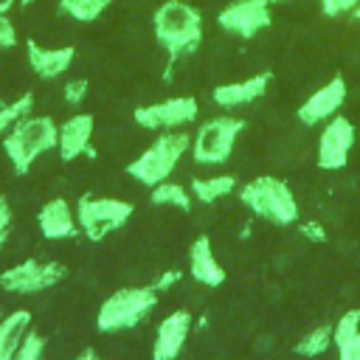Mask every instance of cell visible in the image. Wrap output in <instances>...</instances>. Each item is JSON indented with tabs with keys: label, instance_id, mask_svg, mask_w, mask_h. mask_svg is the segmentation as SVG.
<instances>
[{
	"label": "cell",
	"instance_id": "cell-1",
	"mask_svg": "<svg viewBox=\"0 0 360 360\" xmlns=\"http://www.w3.org/2000/svg\"><path fill=\"white\" fill-rule=\"evenodd\" d=\"M152 34L166 51V76L177 59L194 53L202 42V14L186 0H166L152 14Z\"/></svg>",
	"mask_w": 360,
	"mask_h": 360
},
{
	"label": "cell",
	"instance_id": "cell-2",
	"mask_svg": "<svg viewBox=\"0 0 360 360\" xmlns=\"http://www.w3.org/2000/svg\"><path fill=\"white\" fill-rule=\"evenodd\" d=\"M59 141V124L51 115H22L6 135H3V152L11 163L14 174H28L34 163L45 155L53 152Z\"/></svg>",
	"mask_w": 360,
	"mask_h": 360
},
{
	"label": "cell",
	"instance_id": "cell-3",
	"mask_svg": "<svg viewBox=\"0 0 360 360\" xmlns=\"http://www.w3.org/2000/svg\"><path fill=\"white\" fill-rule=\"evenodd\" d=\"M239 202L248 211H253L259 219H267L278 228L295 225L298 217H301L292 188L284 180L270 177V174H259V177L248 180L239 188Z\"/></svg>",
	"mask_w": 360,
	"mask_h": 360
},
{
	"label": "cell",
	"instance_id": "cell-4",
	"mask_svg": "<svg viewBox=\"0 0 360 360\" xmlns=\"http://www.w3.org/2000/svg\"><path fill=\"white\" fill-rule=\"evenodd\" d=\"M158 290L152 284H141V287H118L112 290L98 312H96V329L98 332H127L135 329L138 323H143L149 318V312L158 307Z\"/></svg>",
	"mask_w": 360,
	"mask_h": 360
},
{
	"label": "cell",
	"instance_id": "cell-5",
	"mask_svg": "<svg viewBox=\"0 0 360 360\" xmlns=\"http://www.w3.org/2000/svg\"><path fill=\"white\" fill-rule=\"evenodd\" d=\"M191 149V135L180 132V129H169L160 132L132 163H127V174L132 180H138L141 186L152 188L163 180L172 177V172L177 169L180 158Z\"/></svg>",
	"mask_w": 360,
	"mask_h": 360
},
{
	"label": "cell",
	"instance_id": "cell-6",
	"mask_svg": "<svg viewBox=\"0 0 360 360\" xmlns=\"http://www.w3.org/2000/svg\"><path fill=\"white\" fill-rule=\"evenodd\" d=\"M245 129V121L236 115H214L197 127L191 135V158L200 166H222L231 155Z\"/></svg>",
	"mask_w": 360,
	"mask_h": 360
},
{
	"label": "cell",
	"instance_id": "cell-7",
	"mask_svg": "<svg viewBox=\"0 0 360 360\" xmlns=\"http://www.w3.org/2000/svg\"><path fill=\"white\" fill-rule=\"evenodd\" d=\"M76 222L79 231L90 239V242H101L110 233L121 231L129 217H132V202L118 200V197H96V194H82L76 200Z\"/></svg>",
	"mask_w": 360,
	"mask_h": 360
},
{
	"label": "cell",
	"instance_id": "cell-8",
	"mask_svg": "<svg viewBox=\"0 0 360 360\" xmlns=\"http://www.w3.org/2000/svg\"><path fill=\"white\" fill-rule=\"evenodd\" d=\"M65 276H68V267L62 262L22 259L0 273V287L3 292H14V295H37L56 287Z\"/></svg>",
	"mask_w": 360,
	"mask_h": 360
},
{
	"label": "cell",
	"instance_id": "cell-9",
	"mask_svg": "<svg viewBox=\"0 0 360 360\" xmlns=\"http://www.w3.org/2000/svg\"><path fill=\"white\" fill-rule=\"evenodd\" d=\"M200 104L194 96H172L155 104H141L135 107L132 118L138 127L143 129H155V132H169V129H183L188 124L197 121Z\"/></svg>",
	"mask_w": 360,
	"mask_h": 360
},
{
	"label": "cell",
	"instance_id": "cell-10",
	"mask_svg": "<svg viewBox=\"0 0 360 360\" xmlns=\"http://www.w3.org/2000/svg\"><path fill=\"white\" fill-rule=\"evenodd\" d=\"M217 25L233 37L253 39L273 25L270 0H233L217 14Z\"/></svg>",
	"mask_w": 360,
	"mask_h": 360
},
{
	"label": "cell",
	"instance_id": "cell-11",
	"mask_svg": "<svg viewBox=\"0 0 360 360\" xmlns=\"http://www.w3.org/2000/svg\"><path fill=\"white\" fill-rule=\"evenodd\" d=\"M352 146H354V124L346 118V115H332L321 135H318V169L323 172H338L349 163V155H352Z\"/></svg>",
	"mask_w": 360,
	"mask_h": 360
},
{
	"label": "cell",
	"instance_id": "cell-12",
	"mask_svg": "<svg viewBox=\"0 0 360 360\" xmlns=\"http://www.w3.org/2000/svg\"><path fill=\"white\" fill-rule=\"evenodd\" d=\"M346 96H349V87H346V79L338 73L332 76L326 84H321L312 96H307L298 107V121L304 127H315V124H326L332 115L340 112V107L346 104Z\"/></svg>",
	"mask_w": 360,
	"mask_h": 360
},
{
	"label": "cell",
	"instance_id": "cell-13",
	"mask_svg": "<svg viewBox=\"0 0 360 360\" xmlns=\"http://www.w3.org/2000/svg\"><path fill=\"white\" fill-rule=\"evenodd\" d=\"M191 312L188 309H174L169 312L155 332V343H152V360H177L188 335H191Z\"/></svg>",
	"mask_w": 360,
	"mask_h": 360
},
{
	"label": "cell",
	"instance_id": "cell-14",
	"mask_svg": "<svg viewBox=\"0 0 360 360\" xmlns=\"http://www.w3.org/2000/svg\"><path fill=\"white\" fill-rule=\"evenodd\" d=\"M93 129H96V118L90 112H76L68 121L59 124V141H56V152L65 163L82 158V155H96L90 141H93Z\"/></svg>",
	"mask_w": 360,
	"mask_h": 360
},
{
	"label": "cell",
	"instance_id": "cell-15",
	"mask_svg": "<svg viewBox=\"0 0 360 360\" xmlns=\"http://www.w3.org/2000/svg\"><path fill=\"white\" fill-rule=\"evenodd\" d=\"M25 59H28V68L34 70V76H39L42 82H51V79H59L68 73V68L76 59V48L73 45L48 48V45H39L37 39H28Z\"/></svg>",
	"mask_w": 360,
	"mask_h": 360
},
{
	"label": "cell",
	"instance_id": "cell-16",
	"mask_svg": "<svg viewBox=\"0 0 360 360\" xmlns=\"http://www.w3.org/2000/svg\"><path fill=\"white\" fill-rule=\"evenodd\" d=\"M37 225H39V233L51 242L73 239L82 233L79 222H76V208L65 197H53V200L42 202V208L37 211Z\"/></svg>",
	"mask_w": 360,
	"mask_h": 360
},
{
	"label": "cell",
	"instance_id": "cell-17",
	"mask_svg": "<svg viewBox=\"0 0 360 360\" xmlns=\"http://www.w3.org/2000/svg\"><path fill=\"white\" fill-rule=\"evenodd\" d=\"M270 73H256V76H248V79H239V82H228V84H217L211 90V101L222 110H236V107H248L253 101H259L267 87H270Z\"/></svg>",
	"mask_w": 360,
	"mask_h": 360
},
{
	"label": "cell",
	"instance_id": "cell-18",
	"mask_svg": "<svg viewBox=\"0 0 360 360\" xmlns=\"http://www.w3.org/2000/svg\"><path fill=\"white\" fill-rule=\"evenodd\" d=\"M188 273L202 287H219L225 284V267L217 262L211 250V236L200 233L188 248Z\"/></svg>",
	"mask_w": 360,
	"mask_h": 360
},
{
	"label": "cell",
	"instance_id": "cell-19",
	"mask_svg": "<svg viewBox=\"0 0 360 360\" xmlns=\"http://www.w3.org/2000/svg\"><path fill=\"white\" fill-rule=\"evenodd\" d=\"M332 346H338V360H360V309H346L338 323H332Z\"/></svg>",
	"mask_w": 360,
	"mask_h": 360
},
{
	"label": "cell",
	"instance_id": "cell-20",
	"mask_svg": "<svg viewBox=\"0 0 360 360\" xmlns=\"http://www.w3.org/2000/svg\"><path fill=\"white\" fill-rule=\"evenodd\" d=\"M31 312L28 309H14L0 321V360H14L25 332L31 329Z\"/></svg>",
	"mask_w": 360,
	"mask_h": 360
},
{
	"label": "cell",
	"instance_id": "cell-21",
	"mask_svg": "<svg viewBox=\"0 0 360 360\" xmlns=\"http://www.w3.org/2000/svg\"><path fill=\"white\" fill-rule=\"evenodd\" d=\"M188 191L197 202L202 205H214L217 200L228 197L231 191H236V177L233 174H211V177H191Z\"/></svg>",
	"mask_w": 360,
	"mask_h": 360
},
{
	"label": "cell",
	"instance_id": "cell-22",
	"mask_svg": "<svg viewBox=\"0 0 360 360\" xmlns=\"http://www.w3.org/2000/svg\"><path fill=\"white\" fill-rule=\"evenodd\" d=\"M149 202L152 205H160V208H177L183 214H188L191 205H194V197H191V191L186 186L172 183V180H163V183H158V186L149 188Z\"/></svg>",
	"mask_w": 360,
	"mask_h": 360
},
{
	"label": "cell",
	"instance_id": "cell-23",
	"mask_svg": "<svg viewBox=\"0 0 360 360\" xmlns=\"http://www.w3.org/2000/svg\"><path fill=\"white\" fill-rule=\"evenodd\" d=\"M107 6L110 0H59V11L76 22H96Z\"/></svg>",
	"mask_w": 360,
	"mask_h": 360
},
{
	"label": "cell",
	"instance_id": "cell-24",
	"mask_svg": "<svg viewBox=\"0 0 360 360\" xmlns=\"http://www.w3.org/2000/svg\"><path fill=\"white\" fill-rule=\"evenodd\" d=\"M329 346H332V323H321V326L309 329V332L292 346V352L301 354V357H318V354H323Z\"/></svg>",
	"mask_w": 360,
	"mask_h": 360
},
{
	"label": "cell",
	"instance_id": "cell-25",
	"mask_svg": "<svg viewBox=\"0 0 360 360\" xmlns=\"http://www.w3.org/2000/svg\"><path fill=\"white\" fill-rule=\"evenodd\" d=\"M28 112H34V93H22V96L11 98L8 104H0V138Z\"/></svg>",
	"mask_w": 360,
	"mask_h": 360
},
{
	"label": "cell",
	"instance_id": "cell-26",
	"mask_svg": "<svg viewBox=\"0 0 360 360\" xmlns=\"http://www.w3.org/2000/svg\"><path fill=\"white\" fill-rule=\"evenodd\" d=\"M14 360H45V338L31 326L14 354Z\"/></svg>",
	"mask_w": 360,
	"mask_h": 360
},
{
	"label": "cell",
	"instance_id": "cell-27",
	"mask_svg": "<svg viewBox=\"0 0 360 360\" xmlns=\"http://www.w3.org/2000/svg\"><path fill=\"white\" fill-rule=\"evenodd\" d=\"M87 90H90L87 79H70V82L62 87V98H65V104L79 107V104L87 98Z\"/></svg>",
	"mask_w": 360,
	"mask_h": 360
},
{
	"label": "cell",
	"instance_id": "cell-28",
	"mask_svg": "<svg viewBox=\"0 0 360 360\" xmlns=\"http://www.w3.org/2000/svg\"><path fill=\"white\" fill-rule=\"evenodd\" d=\"M357 3H360V0H321V11H323L326 17H346V14L354 11Z\"/></svg>",
	"mask_w": 360,
	"mask_h": 360
},
{
	"label": "cell",
	"instance_id": "cell-29",
	"mask_svg": "<svg viewBox=\"0 0 360 360\" xmlns=\"http://www.w3.org/2000/svg\"><path fill=\"white\" fill-rule=\"evenodd\" d=\"M17 45V28L8 14H0V51H11Z\"/></svg>",
	"mask_w": 360,
	"mask_h": 360
},
{
	"label": "cell",
	"instance_id": "cell-30",
	"mask_svg": "<svg viewBox=\"0 0 360 360\" xmlns=\"http://www.w3.org/2000/svg\"><path fill=\"white\" fill-rule=\"evenodd\" d=\"M180 278H183V273L172 267V270H163V273H160V276L152 281V287H155L158 292H166V290H172V287H174Z\"/></svg>",
	"mask_w": 360,
	"mask_h": 360
},
{
	"label": "cell",
	"instance_id": "cell-31",
	"mask_svg": "<svg viewBox=\"0 0 360 360\" xmlns=\"http://www.w3.org/2000/svg\"><path fill=\"white\" fill-rule=\"evenodd\" d=\"M11 222H14L11 205H8V200L0 194V236H8V231H11Z\"/></svg>",
	"mask_w": 360,
	"mask_h": 360
},
{
	"label": "cell",
	"instance_id": "cell-32",
	"mask_svg": "<svg viewBox=\"0 0 360 360\" xmlns=\"http://www.w3.org/2000/svg\"><path fill=\"white\" fill-rule=\"evenodd\" d=\"M298 231H301L307 239H315V242H323V239H326V231H323V225H318V222H304V225H298Z\"/></svg>",
	"mask_w": 360,
	"mask_h": 360
},
{
	"label": "cell",
	"instance_id": "cell-33",
	"mask_svg": "<svg viewBox=\"0 0 360 360\" xmlns=\"http://www.w3.org/2000/svg\"><path fill=\"white\" fill-rule=\"evenodd\" d=\"M73 360H107V357H101V354H98L93 346H87V349H82V352H79Z\"/></svg>",
	"mask_w": 360,
	"mask_h": 360
},
{
	"label": "cell",
	"instance_id": "cell-34",
	"mask_svg": "<svg viewBox=\"0 0 360 360\" xmlns=\"http://www.w3.org/2000/svg\"><path fill=\"white\" fill-rule=\"evenodd\" d=\"M17 6V0H0V14H8Z\"/></svg>",
	"mask_w": 360,
	"mask_h": 360
},
{
	"label": "cell",
	"instance_id": "cell-35",
	"mask_svg": "<svg viewBox=\"0 0 360 360\" xmlns=\"http://www.w3.org/2000/svg\"><path fill=\"white\" fill-rule=\"evenodd\" d=\"M349 17H352V20H354V22H360V3H357V6H354V11H352V14H349Z\"/></svg>",
	"mask_w": 360,
	"mask_h": 360
},
{
	"label": "cell",
	"instance_id": "cell-36",
	"mask_svg": "<svg viewBox=\"0 0 360 360\" xmlns=\"http://www.w3.org/2000/svg\"><path fill=\"white\" fill-rule=\"evenodd\" d=\"M270 3H287V0H270Z\"/></svg>",
	"mask_w": 360,
	"mask_h": 360
}]
</instances>
